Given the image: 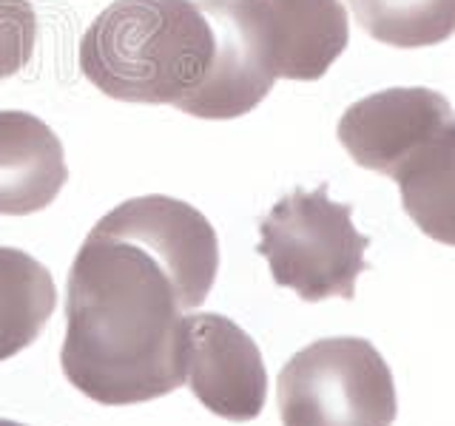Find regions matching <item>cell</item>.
<instances>
[{
    "instance_id": "obj_1",
    "label": "cell",
    "mask_w": 455,
    "mask_h": 426,
    "mask_svg": "<svg viewBox=\"0 0 455 426\" xmlns=\"http://www.w3.org/2000/svg\"><path fill=\"white\" fill-rule=\"evenodd\" d=\"M217 273V233L194 205L151 193L106 213L66 281L60 364L71 387L106 406L180 390L188 312Z\"/></svg>"
},
{
    "instance_id": "obj_2",
    "label": "cell",
    "mask_w": 455,
    "mask_h": 426,
    "mask_svg": "<svg viewBox=\"0 0 455 426\" xmlns=\"http://www.w3.org/2000/svg\"><path fill=\"white\" fill-rule=\"evenodd\" d=\"M80 71L120 103L182 106L213 60V26L196 0H114L80 40Z\"/></svg>"
},
{
    "instance_id": "obj_3",
    "label": "cell",
    "mask_w": 455,
    "mask_h": 426,
    "mask_svg": "<svg viewBox=\"0 0 455 426\" xmlns=\"http://www.w3.org/2000/svg\"><path fill=\"white\" fill-rule=\"evenodd\" d=\"M259 253L279 288L302 302L355 296L370 239L355 231L353 208L327 196V185L282 196L259 222Z\"/></svg>"
},
{
    "instance_id": "obj_4",
    "label": "cell",
    "mask_w": 455,
    "mask_h": 426,
    "mask_svg": "<svg viewBox=\"0 0 455 426\" xmlns=\"http://www.w3.org/2000/svg\"><path fill=\"white\" fill-rule=\"evenodd\" d=\"M282 426H393L395 383L367 338H322L299 350L276 381Z\"/></svg>"
},
{
    "instance_id": "obj_5",
    "label": "cell",
    "mask_w": 455,
    "mask_h": 426,
    "mask_svg": "<svg viewBox=\"0 0 455 426\" xmlns=\"http://www.w3.org/2000/svg\"><path fill=\"white\" fill-rule=\"evenodd\" d=\"M450 131H455L450 99L424 85L355 99L339 120V142L350 160L393 179Z\"/></svg>"
},
{
    "instance_id": "obj_6",
    "label": "cell",
    "mask_w": 455,
    "mask_h": 426,
    "mask_svg": "<svg viewBox=\"0 0 455 426\" xmlns=\"http://www.w3.org/2000/svg\"><path fill=\"white\" fill-rule=\"evenodd\" d=\"M185 381L196 401L225 421L259 418L267 373L256 341L220 312H188Z\"/></svg>"
},
{
    "instance_id": "obj_7",
    "label": "cell",
    "mask_w": 455,
    "mask_h": 426,
    "mask_svg": "<svg viewBox=\"0 0 455 426\" xmlns=\"http://www.w3.org/2000/svg\"><path fill=\"white\" fill-rule=\"evenodd\" d=\"M213 26V60L180 111L196 120H236L274 89V68L251 0H199Z\"/></svg>"
},
{
    "instance_id": "obj_8",
    "label": "cell",
    "mask_w": 455,
    "mask_h": 426,
    "mask_svg": "<svg viewBox=\"0 0 455 426\" xmlns=\"http://www.w3.org/2000/svg\"><path fill=\"white\" fill-rule=\"evenodd\" d=\"M276 80H319L347 49L341 0H251Z\"/></svg>"
},
{
    "instance_id": "obj_9",
    "label": "cell",
    "mask_w": 455,
    "mask_h": 426,
    "mask_svg": "<svg viewBox=\"0 0 455 426\" xmlns=\"http://www.w3.org/2000/svg\"><path fill=\"white\" fill-rule=\"evenodd\" d=\"M66 179L60 137L28 111H0V217L49 208Z\"/></svg>"
},
{
    "instance_id": "obj_10",
    "label": "cell",
    "mask_w": 455,
    "mask_h": 426,
    "mask_svg": "<svg viewBox=\"0 0 455 426\" xmlns=\"http://www.w3.org/2000/svg\"><path fill=\"white\" fill-rule=\"evenodd\" d=\"M54 307L57 288L46 264L26 250L0 248V364L37 341Z\"/></svg>"
},
{
    "instance_id": "obj_11",
    "label": "cell",
    "mask_w": 455,
    "mask_h": 426,
    "mask_svg": "<svg viewBox=\"0 0 455 426\" xmlns=\"http://www.w3.org/2000/svg\"><path fill=\"white\" fill-rule=\"evenodd\" d=\"M395 182L402 208L419 231L455 248V131L407 165Z\"/></svg>"
},
{
    "instance_id": "obj_12",
    "label": "cell",
    "mask_w": 455,
    "mask_h": 426,
    "mask_svg": "<svg viewBox=\"0 0 455 426\" xmlns=\"http://www.w3.org/2000/svg\"><path fill=\"white\" fill-rule=\"evenodd\" d=\"M355 23L395 49H424L455 35V0H347Z\"/></svg>"
},
{
    "instance_id": "obj_13",
    "label": "cell",
    "mask_w": 455,
    "mask_h": 426,
    "mask_svg": "<svg viewBox=\"0 0 455 426\" xmlns=\"http://www.w3.org/2000/svg\"><path fill=\"white\" fill-rule=\"evenodd\" d=\"M37 35L32 0H0V80L14 77L32 63Z\"/></svg>"
},
{
    "instance_id": "obj_14",
    "label": "cell",
    "mask_w": 455,
    "mask_h": 426,
    "mask_svg": "<svg viewBox=\"0 0 455 426\" xmlns=\"http://www.w3.org/2000/svg\"><path fill=\"white\" fill-rule=\"evenodd\" d=\"M0 426H26V423H18V421H9V418H0Z\"/></svg>"
}]
</instances>
